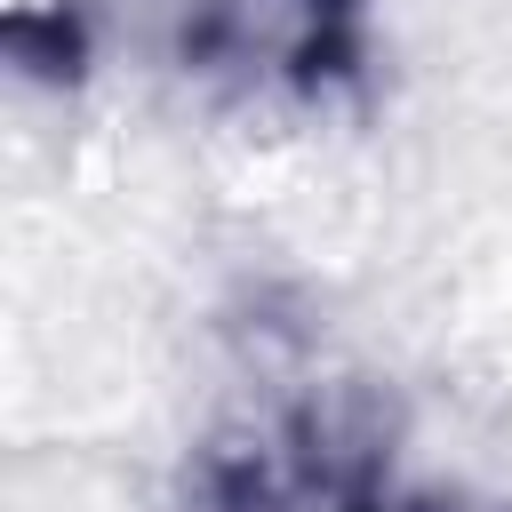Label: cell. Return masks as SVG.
<instances>
[{"label": "cell", "instance_id": "1", "mask_svg": "<svg viewBox=\"0 0 512 512\" xmlns=\"http://www.w3.org/2000/svg\"><path fill=\"white\" fill-rule=\"evenodd\" d=\"M184 56L208 72L328 88L360 56V0H200Z\"/></svg>", "mask_w": 512, "mask_h": 512}, {"label": "cell", "instance_id": "2", "mask_svg": "<svg viewBox=\"0 0 512 512\" xmlns=\"http://www.w3.org/2000/svg\"><path fill=\"white\" fill-rule=\"evenodd\" d=\"M0 40L40 80H80V64H88L80 0H0Z\"/></svg>", "mask_w": 512, "mask_h": 512}]
</instances>
